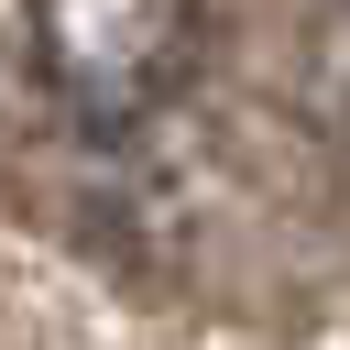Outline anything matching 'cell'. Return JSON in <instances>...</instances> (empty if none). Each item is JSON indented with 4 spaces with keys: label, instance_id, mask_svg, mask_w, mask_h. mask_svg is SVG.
<instances>
[{
    "label": "cell",
    "instance_id": "1",
    "mask_svg": "<svg viewBox=\"0 0 350 350\" xmlns=\"http://www.w3.org/2000/svg\"><path fill=\"white\" fill-rule=\"evenodd\" d=\"M208 0H33V77L77 131H131L186 98Z\"/></svg>",
    "mask_w": 350,
    "mask_h": 350
}]
</instances>
